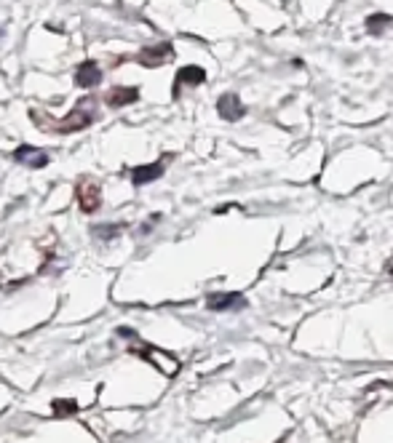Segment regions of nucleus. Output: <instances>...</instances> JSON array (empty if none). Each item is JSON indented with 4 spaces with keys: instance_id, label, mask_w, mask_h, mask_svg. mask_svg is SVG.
Listing matches in <instances>:
<instances>
[{
    "instance_id": "nucleus-3",
    "label": "nucleus",
    "mask_w": 393,
    "mask_h": 443,
    "mask_svg": "<svg viewBox=\"0 0 393 443\" xmlns=\"http://www.w3.org/2000/svg\"><path fill=\"white\" fill-rule=\"evenodd\" d=\"M174 56L171 51V43H155V46H148V48H142L139 54L134 56L142 67H161L164 62H168Z\"/></svg>"
},
{
    "instance_id": "nucleus-12",
    "label": "nucleus",
    "mask_w": 393,
    "mask_h": 443,
    "mask_svg": "<svg viewBox=\"0 0 393 443\" xmlns=\"http://www.w3.org/2000/svg\"><path fill=\"white\" fill-rule=\"evenodd\" d=\"M388 24H391V17H385V14H374V17L367 19V30H369L372 35H380Z\"/></svg>"
},
{
    "instance_id": "nucleus-13",
    "label": "nucleus",
    "mask_w": 393,
    "mask_h": 443,
    "mask_svg": "<svg viewBox=\"0 0 393 443\" xmlns=\"http://www.w3.org/2000/svg\"><path fill=\"white\" fill-rule=\"evenodd\" d=\"M121 230H126V224H99V227H94V233L99 235V238H115Z\"/></svg>"
},
{
    "instance_id": "nucleus-14",
    "label": "nucleus",
    "mask_w": 393,
    "mask_h": 443,
    "mask_svg": "<svg viewBox=\"0 0 393 443\" xmlns=\"http://www.w3.org/2000/svg\"><path fill=\"white\" fill-rule=\"evenodd\" d=\"M385 270H388V273H391V275H393V257L388 259V264H385Z\"/></svg>"
},
{
    "instance_id": "nucleus-8",
    "label": "nucleus",
    "mask_w": 393,
    "mask_h": 443,
    "mask_svg": "<svg viewBox=\"0 0 393 443\" xmlns=\"http://www.w3.org/2000/svg\"><path fill=\"white\" fill-rule=\"evenodd\" d=\"M14 161L21 163V166H27V168H46L49 166V155H46L43 150L30 147V145H21V147L14 152Z\"/></svg>"
},
{
    "instance_id": "nucleus-1",
    "label": "nucleus",
    "mask_w": 393,
    "mask_h": 443,
    "mask_svg": "<svg viewBox=\"0 0 393 443\" xmlns=\"http://www.w3.org/2000/svg\"><path fill=\"white\" fill-rule=\"evenodd\" d=\"M33 115V120L40 123V129L43 131H54V134H75V131H83L91 126L94 120V99H83V102H78V107H75L67 118H62V120H51V118H46L43 112H30Z\"/></svg>"
},
{
    "instance_id": "nucleus-5",
    "label": "nucleus",
    "mask_w": 393,
    "mask_h": 443,
    "mask_svg": "<svg viewBox=\"0 0 393 443\" xmlns=\"http://www.w3.org/2000/svg\"><path fill=\"white\" fill-rule=\"evenodd\" d=\"M164 168H166V161H155V163H148V166L131 168V185L142 187V185L155 182V179H161V177H164Z\"/></svg>"
},
{
    "instance_id": "nucleus-4",
    "label": "nucleus",
    "mask_w": 393,
    "mask_h": 443,
    "mask_svg": "<svg viewBox=\"0 0 393 443\" xmlns=\"http://www.w3.org/2000/svg\"><path fill=\"white\" fill-rule=\"evenodd\" d=\"M102 67L94 62V59H86V62H80V67L75 70V86L78 89H94V86H99L102 83Z\"/></svg>"
},
{
    "instance_id": "nucleus-11",
    "label": "nucleus",
    "mask_w": 393,
    "mask_h": 443,
    "mask_svg": "<svg viewBox=\"0 0 393 443\" xmlns=\"http://www.w3.org/2000/svg\"><path fill=\"white\" fill-rule=\"evenodd\" d=\"M51 408H54L56 417H73L80 406H78V401H73V398H64V401H54Z\"/></svg>"
},
{
    "instance_id": "nucleus-7",
    "label": "nucleus",
    "mask_w": 393,
    "mask_h": 443,
    "mask_svg": "<svg viewBox=\"0 0 393 443\" xmlns=\"http://www.w3.org/2000/svg\"><path fill=\"white\" fill-rule=\"evenodd\" d=\"M204 80H206L204 67H198V64H187V67H182V70L177 73V78H174V96H180L182 86H201Z\"/></svg>"
},
{
    "instance_id": "nucleus-2",
    "label": "nucleus",
    "mask_w": 393,
    "mask_h": 443,
    "mask_svg": "<svg viewBox=\"0 0 393 443\" xmlns=\"http://www.w3.org/2000/svg\"><path fill=\"white\" fill-rule=\"evenodd\" d=\"M75 195H78V206H80L83 214L99 211V206H102V187H99V182H94L91 177H86V179L78 182Z\"/></svg>"
},
{
    "instance_id": "nucleus-9",
    "label": "nucleus",
    "mask_w": 393,
    "mask_h": 443,
    "mask_svg": "<svg viewBox=\"0 0 393 443\" xmlns=\"http://www.w3.org/2000/svg\"><path fill=\"white\" fill-rule=\"evenodd\" d=\"M137 99H139V89H134V86H115L105 96V102L110 107H126V105H134Z\"/></svg>"
},
{
    "instance_id": "nucleus-6",
    "label": "nucleus",
    "mask_w": 393,
    "mask_h": 443,
    "mask_svg": "<svg viewBox=\"0 0 393 443\" xmlns=\"http://www.w3.org/2000/svg\"><path fill=\"white\" fill-rule=\"evenodd\" d=\"M217 112H220V118H225V120H241L243 115H246V107H243L241 99H238L236 93H222V96L217 99Z\"/></svg>"
},
{
    "instance_id": "nucleus-10",
    "label": "nucleus",
    "mask_w": 393,
    "mask_h": 443,
    "mask_svg": "<svg viewBox=\"0 0 393 443\" xmlns=\"http://www.w3.org/2000/svg\"><path fill=\"white\" fill-rule=\"evenodd\" d=\"M206 307H209V310H233V307H243V296L236 294V291H227V294H209Z\"/></svg>"
}]
</instances>
